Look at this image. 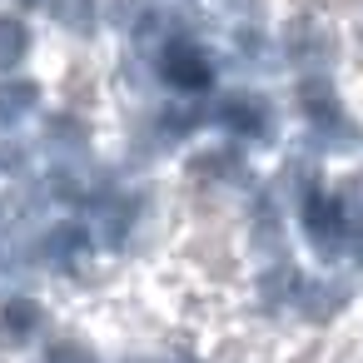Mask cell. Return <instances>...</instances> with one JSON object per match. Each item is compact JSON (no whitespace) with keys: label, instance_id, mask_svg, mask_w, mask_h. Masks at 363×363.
Returning <instances> with one entry per match:
<instances>
[{"label":"cell","instance_id":"1","mask_svg":"<svg viewBox=\"0 0 363 363\" xmlns=\"http://www.w3.org/2000/svg\"><path fill=\"white\" fill-rule=\"evenodd\" d=\"M35 105V90L26 85V80H6L0 85V120H16V115H26Z\"/></svg>","mask_w":363,"mask_h":363},{"label":"cell","instance_id":"3","mask_svg":"<svg viewBox=\"0 0 363 363\" xmlns=\"http://www.w3.org/2000/svg\"><path fill=\"white\" fill-rule=\"evenodd\" d=\"M35 318H40V313H35V308H26V303H16V308H6V323H11L16 333H26V328H30Z\"/></svg>","mask_w":363,"mask_h":363},{"label":"cell","instance_id":"2","mask_svg":"<svg viewBox=\"0 0 363 363\" xmlns=\"http://www.w3.org/2000/svg\"><path fill=\"white\" fill-rule=\"evenodd\" d=\"M21 50H26V30L16 21H0V65L21 60Z\"/></svg>","mask_w":363,"mask_h":363}]
</instances>
